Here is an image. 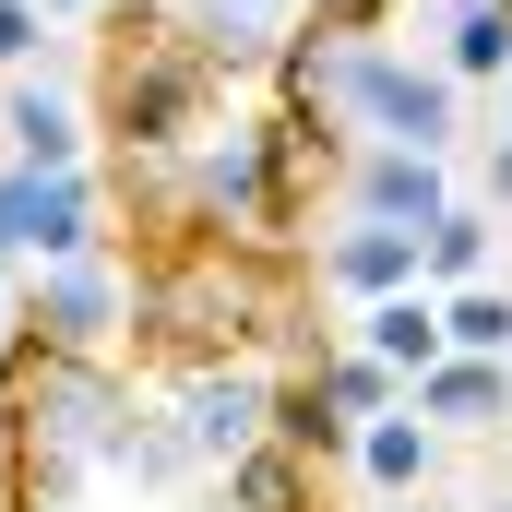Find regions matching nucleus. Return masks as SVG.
I'll return each mask as SVG.
<instances>
[{
    "mask_svg": "<svg viewBox=\"0 0 512 512\" xmlns=\"http://www.w3.org/2000/svg\"><path fill=\"white\" fill-rule=\"evenodd\" d=\"M441 334L465 358H512V286H453L441 298Z\"/></svg>",
    "mask_w": 512,
    "mask_h": 512,
    "instance_id": "obj_19",
    "label": "nucleus"
},
{
    "mask_svg": "<svg viewBox=\"0 0 512 512\" xmlns=\"http://www.w3.org/2000/svg\"><path fill=\"white\" fill-rule=\"evenodd\" d=\"M120 0H48V24H108Z\"/></svg>",
    "mask_w": 512,
    "mask_h": 512,
    "instance_id": "obj_22",
    "label": "nucleus"
},
{
    "mask_svg": "<svg viewBox=\"0 0 512 512\" xmlns=\"http://www.w3.org/2000/svg\"><path fill=\"white\" fill-rule=\"evenodd\" d=\"M358 346H370V358H393L405 382H417V370H441V358H453V334H441V286L370 298V310H358Z\"/></svg>",
    "mask_w": 512,
    "mask_h": 512,
    "instance_id": "obj_13",
    "label": "nucleus"
},
{
    "mask_svg": "<svg viewBox=\"0 0 512 512\" xmlns=\"http://www.w3.org/2000/svg\"><path fill=\"white\" fill-rule=\"evenodd\" d=\"M215 96H227V72L179 36V12H143V0L108 12V60H96V131H108V155H191L215 131Z\"/></svg>",
    "mask_w": 512,
    "mask_h": 512,
    "instance_id": "obj_1",
    "label": "nucleus"
},
{
    "mask_svg": "<svg viewBox=\"0 0 512 512\" xmlns=\"http://www.w3.org/2000/svg\"><path fill=\"white\" fill-rule=\"evenodd\" d=\"M322 393H334V405H346V417H358V429H370V417H393V405H405V370H393V358H370V346H334V358H322Z\"/></svg>",
    "mask_w": 512,
    "mask_h": 512,
    "instance_id": "obj_17",
    "label": "nucleus"
},
{
    "mask_svg": "<svg viewBox=\"0 0 512 512\" xmlns=\"http://www.w3.org/2000/svg\"><path fill=\"white\" fill-rule=\"evenodd\" d=\"M489 512H512V489H501V501H489Z\"/></svg>",
    "mask_w": 512,
    "mask_h": 512,
    "instance_id": "obj_26",
    "label": "nucleus"
},
{
    "mask_svg": "<svg viewBox=\"0 0 512 512\" xmlns=\"http://www.w3.org/2000/svg\"><path fill=\"white\" fill-rule=\"evenodd\" d=\"M108 477H131V489H191V477H215V465L191 453L179 405H131V417H120V441H108Z\"/></svg>",
    "mask_w": 512,
    "mask_h": 512,
    "instance_id": "obj_12",
    "label": "nucleus"
},
{
    "mask_svg": "<svg viewBox=\"0 0 512 512\" xmlns=\"http://www.w3.org/2000/svg\"><path fill=\"white\" fill-rule=\"evenodd\" d=\"M310 24H334V36H382L393 24V0H298Z\"/></svg>",
    "mask_w": 512,
    "mask_h": 512,
    "instance_id": "obj_21",
    "label": "nucleus"
},
{
    "mask_svg": "<svg viewBox=\"0 0 512 512\" xmlns=\"http://www.w3.org/2000/svg\"><path fill=\"white\" fill-rule=\"evenodd\" d=\"M489 191H501V215H512V131L489 143Z\"/></svg>",
    "mask_w": 512,
    "mask_h": 512,
    "instance_id": "obj_23",
    "label": "nucleus"
},
{
    "mask_svg": "<svg viewBox=\"0 0 512 512\" xmlns=\"http://www.w3.org/2000/svg\"><path fill=\"white\" fill-rule=\"evenodd\" d=\"M358 477H370L382 501H405V489H429V477H441V429L417 417V393H405L393 417H370V429H358Z\"/></svg>",
    "mask_w": 512,
    "mask_h": 512,
    "instance_id": "obj_14",
    "label": "nucleus"
},
{
    "mask_svg": "<svg viewBox=\"0 0 512 512\" xmlns=\"http://www.w3.org/2000/svg\"><path fill=\"white\" fill-rule=\"evenodd\" d=\"M179 36H191L227 84H251V72H274V48L298 36V0H179Z\"/></svg>",
    "mask_w": 512,
    "mask_h": 512,
    "instance_id": "obj_8",
    "label": "nucleus"
},
{
    "mask_svg": "<svg viewBox=\"0 0 512 512\" xmlns=\"http://www.w3.org/2000/svg\"><path fill=\"white\" fill-rule=\"evenodd\" d=\"M36 48H48V0H0V84L36 72Z\"/></svg>",
    "mask_w": 512,
    "mask_h": 512,
    "instance_id": "obj_20",
    "label": "nucleus"
},
{
    "mask_svg": "<svg viewBox=\"0 0 512 512\" xmlns=\"http://www.w3.org/2000/svg\"><path fill=\"white\" fill-rule=\"evenodd\" d=\"M501 12H512V0H501Z\"/></svg>",
    "mask_w": 512,
    "mask_h": 512,
    "instance_id": "obj_27",
    "label": "nucleus"
},
{
    "mask_svg": "<svg viewBox=\"0 0 512 512\" xmlns=\"http://www.w3.org/2000/svg\"><path fill=\"white\" fill-rule=\"evenodd\" d=\"M334 203H346V215H382V227H441V215H453V179H441V155H417V143H358L346 179H334Z\"/></svg>",
    "mask_w": 512,
    "mask_h": 512,
    "instance_id": "obj_7",
    "label": "nucleus"
},
{
    "mask_svg": "<svg viewBox=\"0 0 512 512\" xmlns=\"http://www.w3.org/2000/svg\"><path fill=\"white\" fill-rule=\"evenodd\" d=\"M382 512H429V489H405V501H382Z\"/></svg>",
    "mask_w": 512,
    "mask_h": 512,
    "instance_id": "obj_24",
    "label": "nucleus"
},
{
    "mask_svg": "<svg viewBox=\"0 0 512 512\" xmlns=\"http://www.w3.org/2000/svg\"><path fill=\"white\" fill-rule=\"evenodd\" d=\"M84 143H96V120H84L60 84H36V72L0 84V155H12V167H84Z\"/></svg>",
    "mask_w": 512,
    "mask_h": 512,
    "instance_id": "obj_9",
    "label": "nucleus"
},
{
    "mask_svg": "<svg viewBox=\"0 0 512 512\" xmlns=\"http://www.w3.org/2000/svg\"><path fill=\"white\" fill-rule=\"evenodd\" d=\"M167 405H179V429H191L203 465H239L251 441H274V370L262 358H203V370L167 382Z\"/></svg>",
    "mask_w": 512,
    "mask_h": 512,
    "instance_id": "obj_5",
    "label": "nucleus"
},
{
    "mask_svg": "<svg viewBox=\"0 0 512 512\" xmlns=\"http://www.w3.org/2000/svg\"><path fill=\"white\" fill-rule=\"evenodd\" d=\"M501 131H512V84H501Z\"/></svg>",
    "mask_w": 512,
    "mask_h": 512,
    "instance_id": "obj_25",
    "label": "nucleus"
},
{
    "mask_svg": "<svg viewBox=\"0 0 512 512\" xmlns=\"http://www.w3.org/2000/svg\"><path fill=\"white\" fill-rule=\"evenodd\" d=\"M322 108L370 143H417V155H453L465 143V72L453 60H405L382 36H334L322 60Z\"/></svg>",
    "mask_w": 512,
    "mask_h": 512,
    "instance_id": "obj_2",
    "label": "nucleus"
},
{
    "mask_svg": "<svg viewBox=\"0 0 512 512\" xmlns=\"http://www.w3.org/2000/svg\"><path fill=\"white\" fill-rule=\"evenodd\" d=\"M417 417L429 429H501L512 417V358H441V370H417Z\"/></svg>",
    "mask_w": 512,
    "mask_h": 512,
    "instance_id": "obj_10",
    "label": "nucleus"
},
{
    "mask_svg": "<svg viewBox=\"0 0 512 512\" xmlns=\"http://www.w3.org/2000/svg\"><path fill=\"white\" fill-rule=\"evenodd\" d=\"M322 286L334 298H405V286H429V227H382V215H346V227H322Z\"/></svg>",
    "mask_w": 512,
    "mask_h": 512,
    "instance_id": "obj_6",
    "label": "nucleus"
},
{
    "mask_svg": "<svg viewBox=\"0 0 512 512\" xmlns=\"http://www.w3.org/2000/svg\"><path fill=\"white\" fill-rule=\"evenodd\" d=\"M215 501L227 512H322V465L298 441H251L239 465H215Z\"/></svg>",
    "mask_w": 512,
    "mask_h": 512,
    "instance_id": "obj_11",
    "label": "nucleus"
},
{
    "mask_svg": "<svg viewBox=\"0 0 512 512\" xmlns=\"http://www.w3.org/2000/svg\"><path fill=\"white\" fill-rule=\"evenodd\" d=\"M131 310H143V274L120 251H72L24 274V346H48V358H120Z\"/></svg>",
    "mask_w": 512,
    "mask_h": 512,
    "instance_id": "obj_3",
    "label": "nucleus"
},
{
    "mask_svg": "<svg viewBox=\"0 0 512 512\" xmlns=\"http://www.w3.org/2000/svg\"><path fill=\"white\" fill-rule=\"evenodd\" d=\"M274 441H298L310 465H358V417L322 393V370H286L274 382Z\"/></svg>",
    "mask_w": 512,
    "mask_h": 512,
    "instance_id": "obj_15",
    "label": "nucleus"
},
{
    "mask_svg": "<svg viewBox=\"0 0 512 512\" xmlns=\"http://www.w3.org/2000/svg\"><path fill=\"white\" fill-rule=\"evenodd\" d=\"M441 60H453L465 84H512V12H501V0H453Z\"/></svg>",
    "mask_w": 512,
    "mask_h": 512,
    "instance_id": "obj_16",
    "label": "nucleus"
},
{
    "mask_svg": "<svg viewBox=\"0 0 512 512\" xmlns=\"http://www.w3.org/2000/svg\"><path fill=\"white\" fill-rule=\"evenodd\" d=\"M489 251H501V227L477 215V203H453L441 227H429V286L453 298V286H489Z\"/></svg>",
    "mask_w": 512,
    "mask_h": 512,
    "instance_id": "obj_18",
    "label": "nucleus"
},
{
    "mask_svg": "<svg viewBox=\"0 0 512 512\" xmlns=\"http://www.w3.org/2000/svg\"><path fill=\"white\" fill-rule=\"evenodd\" d=\"M108 215H120V191H108L96 167H12V155H0V274L108 251Z\"/></svg>",
    "mask_w": 512,
    "mask_h": 512,
    "instance_id": "obj_4",
    "label": "nucleus"
}]
</instances>
